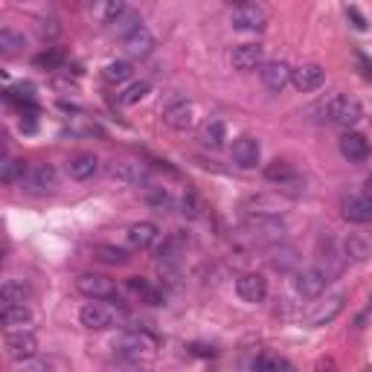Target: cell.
Returning a JSON list of instances; mask_svg holds the SVG:
<instances>
[{
  "mask_svg": "<svg viewBox=\"0 0 372 372\" xmlns=\"http://www.w3.org/2000/svg\"><path fill=\"white\" fill-rule=\"evenodd\" d=\"M131 64L128 61H111V64H105V70H102V79L108 82V85H122V82H128L131 79Z\"/></svg>",
  "mask_w": 372,
  "mask_h": 372,
  "instance_id": "f546056e",
  "label": "cell"
},
{
  "mask_svg": "<svg viewBox=\"0 0 372 372\" xmlns=\"http://www.w3.org/2000/svg\"><path fill=\"white\" fill-rule=\"evenodd\" d=\"M6 355L18 364H27L38 355V337L27 329H12L6 335Z\"/></svg>",
  "mask_w": 372,
  "mask_h": 372,
  "instance_id": "8992f818",
  "label": "cell"
},
{
  "mask_svg": "<svg viewBox=\"0 0 372 372\" xmlns=\"http://www.w3.org/2000/svg\"><path fill=\"white\" fill-rule=\"evenodd\" d=\"M96 253H99V259L108 262V265H126V262L131 259L126 247H114V244H102Z\"/></svg>",
  "mask_w": 372,
  "mask_h": 372,
  "instance_id": "e575fe53",
  "label": "cell"
},
{
  "mask_svg": "<svg viewBox=\"0 0 372 372\" xmlns=\"http://www.w3.org/2000/svg\"><path fill=\"white\" fill-rule=\"evenodd\" d=\"M369 314H372V300H369V306H366V308L358 314V320H355V329H364V326H366V317H369Z\"/></svg>",
  "mask_w": 372,
  "mask_h": 372,
  "instance_id": "b9f144b4",
  "label": "cell"
},
{
  "mask_svg": "<svg viewBox=\"0 0 372 372\" xmlns=\"http://www.w3.org/2000/svg\"><path fill=\"white\" fill-rule=\"evenodd\" d=\"M251 366L253 369H294L288 361H282V358H256V361H251Z\"/></svg>",
  "mask_w": 372,
  "mask_h": 372,
  "instance_id": "74e56055",
  "label": "cell"
},
{
  "mask_svg": "<svg viewBox=\"0 0 372 372\" xmlns=\"http://www.w3.org/2000/svg\"><path fill=\"white\" fill-rule=\"evenodd\" d=\"M323 82H326V70L320 67V64H314V61L300 64V67L291 70V85L300 90V93H311V90H317Z\"/></svg>",
  "mask_w": 372,
  "mask_h": 372,
  "instance_id": "5bb4252c",
  "label": "cell"
},
{
  "mask_svg": "<svg viewBox=\"0 0 372 372\" xmlns=\"http://www.w3.org/2000/svg\"><path fill=\"white\" fill-rule=\"evenodd\" d=\"M145 201L152 204L155 210H160V212H163V210H172V207H175V198H172V195H169L166 189H152V192L145 195Z\"/></svg>",
  "mask_w": 372,
  "mask_h": 372,
  "instance_id": "8d00e7d4",
  "label": "cell"
},
{
  "mask_svg": "<svg viewBox=\"0 0 372 372\" xmlns=\"http://www.w3.org/2000/svg\"><path fill=\"white\" fill-rule=\"evenodd\" d=\"M116 27L122 30V35H128L131 30H137V27H140V18H137L134 12H128V9H126V12L119 15V20H116Z\"/></svg>",
  "mask_w": 372,
  "mask_h": 372,
  "instance_id": "f35d334b",
  "label": "cell"
},
{
  "mask_svg": "<svg viewBox=\"0 0 372 372\" xmlns=\"http://www.w3.org/2000/svg\"><path fill=\"white\" fill-rule=\"evenodd\" d=\"M198 140H201L207 148H221L227 140V128H224V122L221 119H210L201 126V134H198Z\"/></svg>",
  "mask_w": 372,
  "mask_h": 372,
  "instance_id": "484cf974",
  "label": "cell"
},
{
  "mask_svg": "<svg viewBox=\"0 0 372 372\" xmlns=\"http://www.w3.org/2000/svg\"><path fill=\"white\" fill-rule=\"evenodd\" d=\"M23 49V35H18L15 30H0V53L4 56H15Z\"/></svg>",
  "mask_w": 372,
  "mask_h": 372,
  "instance_id": "d6a6232c",
  "label": "cell"
},
{
  "mask_svg": "<svg viewBox=\"0 0 372 372\" xmlns=\"http://www.w3.org/2000/svg\"><path fill=\"white\" fill-rule=\"evenodd\" d=\"M163 122L169 128H175V131H186L192 128V122H195V108L192 102H186V99H178L175 105H169L163 111Z\"/></svg>",
  "mask_w": 372,
  "mask_h": 372,
  "instance_id": "d6986e66",
  "label": "cell"
},
{
  "mask_svg": "<svg viewBox=\"0 0 372 372\" xmlns=\"http://www.w3.org/2000/svg\"><path fill=\"white\" fill-rule=\"evenodd\" d=\"M265 178L270 181V184H285V181H291V178H296V169L288 163V160H274V163H268L265 166Z\"/></svg>",
  "mask_w": 372,
  "mask_h": 372,
  "instance_id": "f1b7e54d",
  "label": "cell"
},
{
  "mask_svg": "<svg viewBox=\"0 0 372 372\" xmlns=\"http://www.w3.org/2000/svg\"><path fill=\"white\" fill-rule=\"evenodd\" d=\"M355 59H358V64H361V67H364V76H366V79H372V64H369V61H366V59H364V56H361V53H358V56H355Z\"/></svg>",
  "mask_w": 372,
  "mask_h": 372,
  "instance_id": "7bdbcfd3",
  "label": "cell"
},
{
  "mask_svg": "<svg viewBox=\"0 0 372 372\" xmlns=\"http://www.w3.org/2000/svg\"><path fill=\"white\" fill-rule=\"evenodd\" d=\"M241 233L256 244H274L288 236V224L277 212H247L241 221Z\"/></svg>",
  "mask_w": 372,
  "mask_h": 372,
  "instance_id": "6da1fadb",
  "label": "cell"
},
{
  "mask_svg": "<svg viewBox=\"0 0 372 372\" xmlns=\"http://www.w3.org/2000/svg\"><path fill=\"white\" fill-rule=\"evenodd\" d=\"M108 175L119 184H126V186H140L148 181V166L140 160H111Z\"/></svg>",
  "mask_w": 372,
  "mask_h": 372,
  "instance_id": "8fae6325",
  "label": "cell"
},
{
  "mask_svg": "<svg viewBox=\"0 0 372 372\" xmlns=\"http://www.w3.org/2000/svg\"><path fill=\"white\" fill-rule=\"evenodd\" d=\"M148 90H152V85H148L145 79H140V82L128 85L126 90L119 93V102H122V105H137V102H143V99L148 96Z\"/></svg>",
  "mask_w": 372,
  "mask_h": 372,
  "instance_id": "1f68e13d",
  "label": "cell"
},
{
  "mask_svg": "<svg viewBox=\"0 0 372 372\" xmlns=\"http://www.w3.org/2000/svg\"><path fill=\"white\" fill-rule=\"evenodd\" d=\"M122 49H126V56L128 59H145V56H152V49H155V35L148 27H140L131 30L128 35H122Z\"/></svg>",
  "mask_w": 372,
  "mask_h": 372,
  "instance_id": "4fadbf2b",
  "label": "cell"
},
{
  "mask_svg": "<svg viewBox=\"0 0 372 372\" xmlns=\"http://www.w3.org/2000/svg\"><path fill=\"white\" fill-rule=\"evenodd\" d=\"M15 4H32V0H15Z\"/></svg>",
  "mask_w": 372,
  "mask_h": 372,
  "instance_id": "bcb514c9",
  "label": "cell"
},
{
  "mask_svg": "<svg viewBox=\"0 0 372 372\" xmlns=\"http://www.w3.org/2000/svg\"><path fill=\"white\" fill-rule=\"evenodd\" d=\"M157 236H160V230H157L155 221H137V224L128 227L126 241H128L131 251H145V247H152L157 241Z\"/></svg>",
  "mask_w": 372,
  "mask_h": 372,
  "instance_id": "ffe728a7",
  "label": "cell"
},
{
  "mask_svg": "<svg viewBox=\"0 0 372 372\" xmlns=\"http://www.w3.org/2000/svg\"><path fill=\"white\" fill-rule=\"evenodd\" d=\"M364 195H366V198H372V172H369V178H366V184H364Z\"/></svg>",
  "mask_w": 372,
  "mask_h": 372,
  "instance_id": "ee69618b",
  "label": "cell"
},
{
  "mask_svg": "<svg viewBox=\"0 0 372 372\" xmlns=\"http://www.w3.org/2000/svg\"><path fill=\"white\" fill-rule=\"evenodd\" d=\"M343 308H346V296H343V294H332V296H326V300H320V303L308 311L306 323H308L311 329L329 326V323H335V320L343 314Z\"/></svg>",
  "mask_w": 372,
  "mask_h": 372,
  "instance_id": "52a82bcc",
  "label": "cell"
},
{
  "mask_svg": "<svg viewBox=\"0 0 372 372\" xmlns=\"http://www.w3.org/2000/svg\"><path fill=\"white\" fill-rule=\"evenodd\" d=\"M76 288H79V294L88 296V300H116L119 296L114 280H108L102 274H82L76 280Z\"/></svg>",
  "mask_w": 372,
  "mask_h": 372,
  "instance_id": "30bf717a",
  "label": "cell"
},
{
  "mask_svg": "<svg viewBox=\"0 0 372 372\" xmlns=\"http://www.w3.org/2000/svg\"><path fill=\"white\" fill-rule=\"evenodd\" d=\"M30 296V288L23 282H15V280H6L4 288H0V303L4 306H15V303H27Z\"/></svg>",
  "mask_w": 372,
  "mask_h": 372,
  "instance_id": "83f0119b",
  "label": "cell"
},
{
  "mask_svg": "<svg viewBox=\"0 0 372 372\" xmlns=\"http://www.w3.org/2000/svg\"><path fill=\"white\" fill-rule=\"evenodd\" d=\"M53 88H56V90H70V93H76V90H79L76 82H73V79H61V76L53 79Z\"/></svg>",
  "mask_w": 372,
  "mask_h": 372,
  "instance_id": "60d3db41",
  "label": "cell"
},
{
  "mask_svg": "<svg viewBox=\"0 0 372 372\" xmlns=\"http://www.w3.org/2000/svg\"><path fill=\"white\" fill-rule=\"evenodd\" d=\"M236 294L241 296L244 303H265V296H268V280L262 274H241L236 280Z\"/></svg>",
  "mask_w": 372,
  "mask_h": 372,
  "instance_id": "2e32d148",
  "label": "cell"
},
{
  "mask_svg": "<svg viewBox=\"0 0 372 372\" xmlns=\"http://www.w3.org/2000/svg\"><path fill=\"white\" fill-rule=\"evenodd\" d=\"M114 352L122 355V358H128V361H143V358H152L157 352V337L155 335H148V332H126V335H119L114 340Z\"/></svg>",
  "mask_w": 372,
  "mask_h": 372,
  "instance_id": "3957f363",
  "label": "cell"
},
{
  "mask_svg": "<svg viewBox=\"0 0 372 372\" xmlns=\"http://www.w3.org/2000/svg\"><path fill=\"white\" fill-rule=\"evenodd\" d=\"M343 259L352 262H369L372 259V236L369 233H349L340 244Z\"/></svg>",
  "mask_w": 372,
  "mask_h": 372,
  "instance_id": "e0dca14e",
  "label": "cell"
},
{
  "mask_svg": "<svg viewBox=\"0 0 372 372\" xmlns=\"http://www.w3.org/2000/svg\"><path fill=\"white\" fill-rule=\"evenodd\" d=\"M340 215L349 221V224H369L372 221V198H346Z\"/></svg>",
  "mask_w": 372,
  "mask_h": 372,
  "instance_id": "603a6c76",
  "label": "cell"
},
{
  "mask_svg": "<svg viewBox=\"0 0 372 372\" xmlns=\"http://www.w3.org/2000/svg\"><path fill=\"white\" fill-rule=\"evenodd\" d=\"M329 282H332V274H329V270H326L323 265H314V268H306L303 274H296L294 288H296V294H300L303 300H317V296L326 291Z\"/></svg>",
  "mask_w": 372,
  "mask_h": 372,
  "instance_id": "5b68a950",
  "label": "cell"
},
{
  "mask_svg": "<svg viewBox=\"0 0 372 372\" xmlns=\"http://www.w3.org/2000/svg\"><path fill=\"white\" fill-rule=\"evenodd\" d=\"M0 320H4V326H6V329H23V326H30L32 311H30L27 303L4 306V311H0Z\"/></svg>",
  "mask_w": 372,
  "mask_h": 372,
  "instance_id": "d4e9b609",
  "label": "cell"
},
{
  "mask_svg": "<svg viewBox=\"0 0 372 372\" xmlns=\"http://www.w3.org/2000/svg\"><path fill=\"white\" fill-rule=\"evenodd\" d=\"M224 4H230V6H239V4H244V0H224Z\"/></svg>",
  "mask_w": 372,
  "mask_h": 372,
  "instance_id": "f6af8a7d",
  "label": "cell"
},
{
  "mask_svg": "<svg viewBox=\"0 0 372 372\" xmlns=\"http://www.w3.org/2000/svg\"><path fill=\"white\" fill-rule=\"evenodd\" d=\"M30 184H32V186H38V189H49V186H56V172H53V166H47V163L35 166V169H32V175H30Z\"/></svg>",
  "mask_w": 372,
  "mask_h": 372,
  "instance_id": "836d02e7",
  "label": "cell"
},
{
  "mask_svg": "<svg viewBox=\"0 0 372 372\" xmlns=\"http://www.w3.org/2000/svg\"><path fill=\"white\" fill-rule=\"evenodd\" d=\"M181 207H184V215H189V218H195L198 212H201V204H198V198H195V192H186V195H184V201H181Z\"/></svg>",
  "mask_w": 372,
  "mask_h": 372,
  "instance_id": "ab89813d",
  "label": "cell"
},
{
  "mask_svg": "<svg viewBox=\"0 0 372 372\" xmlns=\"http://www.w3.org/2000/svg\"><path fill=\"white\" fill-rule=\"evenodd\" d=\"M128 9V4L126 0H93L90 4V18L96 20V23H102V27H108V23H116L119 20V15Z\"/></svg>",
  "mask_w": 372,
  "mask_h": 372,
  "instance_id": "7402d4cb",
  "label": "cell"
},
{
  "mask_svg": "<svg viewBox=\"0 0 372 372\" xmlns=\"http://www.w3.org/2000/svg\"><path fill=\"white\" fill-rule=\"evenodd\" d=\"M79 320H82V326L90 329V332H102V329H111L116 323V311L105 303H99V300H90L82 306L79 311Z\"/></svg>",
  "mask_w": 372,
  "mask_h": 372,
  "instance_id": "ba28073f",
  "label": "cell"
},
{
  "mask_svg": "<svg viewBox=\"0 0 372 372\" xmlns=\"http://www.w3.org/2000/svg\"><path fill=\"white\" fill-rule=\"evenodd\" d=\"M30 172V166H27V160H6L4 163V169H0V181L4 184H18V181H23V175Z\"/></svg>",
  "mask_w": 372,
  "mask_h": 372,
  "instance_id": "4dcf8cb0",
  "label": "cell"
},
{
  "mask_svg": "<svg viewBox=\"0 0 372 372\" xmlns=\"http://www.w3.org/2000/svg\"><path fill=\"white\" fill-rule=\"evenodd\" d=\"M268 265L277 270V274H291V270L300 268V251L288 241H274L268 244Z\"/></svg>",
  "mask_w": 372,
  "mask_h": 372,
  "instance_id": "9c48e42d",
  "label": "cell"
},
{
  "mask_svg": "<svg viewBox=\"0 0 372 372\" xmlns=\"http://www.w3.org/2000/svg\"><path fill=\"white\" fill-rule=\"evenodd\" d=\"M259 76H262V85L270 93H282L291 85V67L285 61H265L259 67Z\"/></svg>",
  "mask_w": 372,
  "mask_h": 372,
  "instance_id": "9a60e30c",
  "label": "cell"
},
{
  "mask_svg": "<svg viewBox=\"0 0 372 372\" xmlns=\"http://www.w3.org/2000/svg\"><path fill=\"white\" fill-rule=\"evenodd\" d=\"M317 111L323 114L320 119L332 122V126H337V128H352V126H358L361 116H364L361 102H358L355 96H346V93H332L326 102L317 105Z\"/></svg>",
  "mask_w": 372,
  "mask_h": 372,
  "instance_id": "7a4b0ae2",
  "label": "cell"
},
{
  "mask_svg": "<svg viewBox=\"0 0 372 372\" xmlns=\"http://www.w3.org/2000/svg\"><path fill=\"white\" fill-rule=\"evenodd\" d=\"M230 20H233V27L241 30V32H259V30L268 27L270 15H268V9L262 4H256V0H244V4L233 6Z\"/></svg>",
  "mask_w": 372,
  "mask_h": 372,
  "instance_id": "277c9868",
  "label": "cell"
},
{
  "mask_svg": "<svg viewBox=\"0 0 372 372\" xmlns=\"http://www.w3.org/2000/svg\"><path fill=\"white\" fill-rule=\"evenodd\" d=\"M61 64H64V53H61V49H47V53L35 56V67H41V70H59Z\"/></svg>",
  "mask_w": 372,
  "mask_h": 372,
  "instance_id": "d590c367",
  "label": "cell"
},
{
  "mask_svg": "<svg viewBox=\"0 0 372 372\" xmlns=\"http://www.w3.org/2000/svg\"><path fill=\"white\" fill-rule=\"evenodd\" d=\"M230 64L239 73H253V70H259L265 64V47H259V44H239V47H233Z\"/></svg>",
  "mask_w": 372,
  "mask_h": 372,
  "instance_id": "7c38bea8",
  "label": "cell"
},
{
  "mask_svg": "<svg viewBox=\"0 0 372 372\" xmlns=\"http://www.w3.org/2000/svg\"><path fill=\"white\" fill-rule=\"evenodd\" d=\"M340 155L349 160V163H364L366 157H369V143H366V137L364 134H358V131H346L343 137H340Z\"/></svg>",
  "mask_w": 372,
  "mask_h": 372,
  "instance_id": "44dd1931",
  "label": "cell"
},
{
  "mask_svg": "<svg viewBox=\"0 0 372 372\" xmlns=\"http://www.w3.org/2000/svg\"><path fill=\"white\" fill-rule=\"evenodd\" d=\"M99 172V157L90 155V152H82V155H73L67 160V175L73 181H90Z\"/></svg>",
  "mask_w": 372,
  "mask_h": 372,
  "instance_id": "cb8c5ba5",
  "label": "cell"
},
{
  "mask_svg": "<svg viewBox=\"0 0 372 372\" xmlns=\"http://www.w3.org/2000/svg\"><path fill=\"white\" fill-rule=\"evenodd\" d=\"M259 157H262L259 140H253V137H239L233 143V163L239 169H253L259 163Z\"/></svg>",
  "mask_w": 372,
  "mask_h": 372,
  "instance_id": "ac0fdd59",
  "label": "cell"
},
{
  "mask_svg": "<svg viewBox=\"0 0 372 372\" xmlns=\"http://www.w3.org/2000/svg\"><path fill=\"white\" fill-rule=\"evenodd\" d=\"M126 285H128V291L137 296V300H143V303H148V306H160V303H163V296H160L152 285H148L145 280H140V277H131Z\"/></svg>",
  "mask_w": 372,
  "mask_h": 372,
  "instance_id": "4316f807",
  "label": "cell"
}]
</instances>
